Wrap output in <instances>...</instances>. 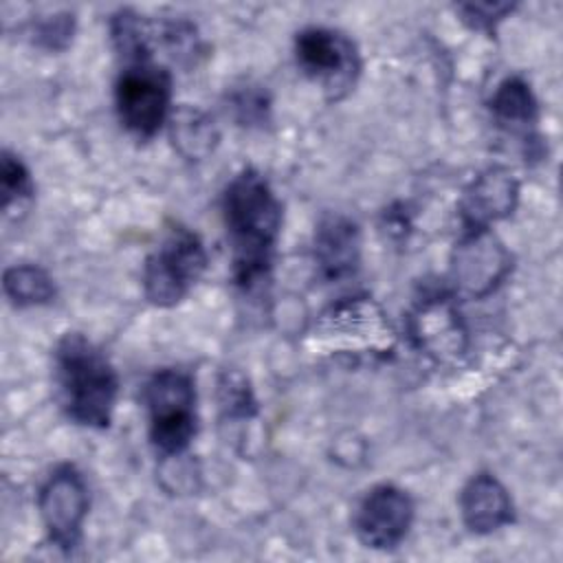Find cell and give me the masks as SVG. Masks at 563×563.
I'll use <instances>...</instances> for the list:
<instances>
[{"mask_svg": "<svg viewBox=\"0 0 563 563\" xmlns=\"http://www.w3.org/2000/svg\"><path fill=\"white\" fill-rule=\"evenodd\" d=\"M222 218L231 246L233 279L244 292L271 282L282 231V202L271 183L253 167L235 174L222 194Z\"/></svg>", "mask_w": 563, "mask_h": 563, "instance_id": "obj_1", "label": "cell"}, {"mask_svg": "<svg viewBox=\"0 0 563 563\" xmlns=\"http://www.w3.org/2000/svg\"><path fill=\"white\" fill-rule=\"evenodd\" d=\"M53 367L64 413L75 424L106 429L119 394V378L108 356L84 334L68 332L55 347Z\"/></svg>", "mask_w": 563, "mask_h": 563, "instance_id": "obj_2", "label": "cell"}, {"mask_svg": "<svg viewBox=\"0 0 563 563\" xmlns=\"http://www.w3.org/2000/svg\"><path fill=\"white\" fill-rule=\"evenodd\" d=\"M150 440L163 457H180L196 435V387L183 369H158L143 389Z\"/></svg>", "mask_w": 563, "mask_h": 563, "instance_id": "obj_3", "label": "cell"}, {"mask_svg": "<svg viewBox=\"0 0 563 563\" xmlns=\"http://www.w3.org/2000/svg\"><path fill=\"white\" fill-rule=\"evenodd\" d=\"M207 268V251L196 231L174 224L143 266V290L150 303L169 308L183 301Z\"/></svg>", "mask_w": 563, "mask_h": 563, "instance_id": "obj_4", "label": "cell"}, {"mask_svg": "<svg viewBox=\"0 0 563 563\" xmlns=\"http://www.w3.org/2000/svg\"><path fill=\"white\" fill-rule=\"evenodd\" d=\"M121 125L136 139H152L169 119L172 75L158 62L128 64L114 84Z\"/></svg>", "mask_w": 563, "mask_h": 563, "instance_id": "obj_5", "label": "cell"}, {"mask_svg": "<svg viewBox=\"0 0 563 563\" xmlns=\"http://www.w3.org/2000/svg\"><path fill=\"white\" fill-rule=\"evenodd\" d=\"M295 59L299 70L319 84L330 101L343 99L361 73L356 44L328 26L301 29L295 37Z\"/></svg>", "mask_w": 563, "mask_h": 563, "instance_id": "obj_6", "label": "cell"}, {"mask_svg": "<svg viewBox=\"0 0 563 563\" xmlns=\"http://www.w3.org/2000/svg\"><path fill=\"white\" fill-rule=\"evenodd\" d=\"M88 504L86 479L75 466L62 464L46 477L37 493V510L53 545L66 552L79 545Z\"/></svg>", "mask_w": 563, "mask_h": 563, "instance_id": "obj_7", "label": "cell"}, {"mask_svg": "<svg viewBox=\"0 0 563 563\" xmlns=\"http://www.w3.org/2000/svg\"><path fill=\"white\" fill-rule=\"evenodd\" d=\"M413 523V499L394 484H378L365 493L354 512V532L372 550H391Z\"/></svg>", "mask_w": 563, "mask_h": 563, "instance_id": "obj_8", "label": "cell"}, {"mask_svg": "<svg viewBox=\"0 0 563 563\" xmlns=\"http://www.w3.org/2000/svg\"><path fill=\"white\" fill-rule=\"evenodd\" d=\"M510 271V255L490 229L464 231L453 253L455 286L471 295H488Z\"/></svg>", "mask_w": 563, "mask_h": 563, "instance_id": "obj_9", "label": "cell"}, {"mask_svg": "<svg viewBox=\"0 0 563 563\" xmlns=\"http://www.w3.org/2000/svg\"><path fill=\"white\" fill-rule=\"evenodd\" d=\"M519 198V185L508 169L490 167L479 174L460 202V218L464 231L490 229L493 222L512 213Z\"/></svg>", "mask_w": 563, "mask_h": 563, "instance_id": "obj_10", "label": "cell"}, {"mask_svg": "<svg viewBox=\"0 0 563 563\" xmlns=\"http://www.w3.org/2000/svg\"><path fill=\"white\" fill-rule=\"evenodd\" d=\"M460 512L471 532L490 534L512 521V501L497 477L477 473L460 493Z\"/></svg>", "mask_w": 563, "mask_h": 563, "instance_id": "obj_11", "label": "cell"}, {"mask_svg": "<svg viewBox=\"0 0 563 563\" xmlns=\"http://www.w3.org/2000/svg\"><path fill=\"white\" fill-rule=\"evenodd\" d=\"M361 240L358 229L343 216H328L314 233V260L330 279L350 275L358 266Z\"/></svg>", "mask_w": 563, "mask_h": 563, "instance_id": "obj_12", "label": "cell"}, {"mask_svg": "<svg viewBox=\"0 0 563 563\" xmlns=\"http://www.w3.org/2000/svg\"><path fill=\"white\" fill-rule=\"evenodd\" d=\"M493 117L499 125L519 130L537 121V101L530 86L521 77L504 79L490 99Z\"/></svg>", "mask_w": 563, "mask_h": 563, "instance_id": "obj_13", "label": "cell"}, {"mask_svg": "<svg viewBox=\"0 0 563 563\" xmlns=\"http://www.w3.org/2000/svg\"><path fill=\"white\" fill-rule=\"evenodd\" d=\"M2 286L11 303L20 308L44 306L55 297L53 277L35 264H20V266L7 268Z\"/></svg>", "mask_w": 563, "mask_h": 563, "instance_id": "obj_14", "label": "cell"}, {"mask_svg": "<svg viewBox=\"0 0 563 563\" xmlns=\"http://www.w3.org/2000/svg\"><path fill=\"white\" fill-rule=\"evenodd\" d=\"M172 139L183 156L205 158L213 150L218 132L200 110L180 108L172 114Z\"/></svg>", "mask_w": 563, "mask_h": 563, "instance_id": "obj_15", "label": "cell"}, {"mask_svg": "<svg viewBox=\"0 0 563 563\" xmlns=\"http://www.w3.org/2000/svg\"><path fill=\"white\" fill-rule=\"evenodd\" d=\"M0 180H2V211L4 216L11 213L13 205H24L33 198V178L26 165L13 156L9 150L2 152V167H0Z\"/></svg>", "mask_w": 563, "mask_h": 563, "instance_id": "obj_16", "label": "cell"}, {"mask_svg": "<svg viewBox=\"0 0 563 563\" xmlns=\"http://www.w3.org/2000/svg\"><path fill=\"white\" fill-rule=\"evenodd\" d=\"M73 29H75L73 15L57 13V15L40 20L33 26V42H37L40 46H44L48 51H62L68 46V42L73 37Z\"/></svg>", "mask_w": 563, "mask_h": 563, "instance_id": "obj_17", "label": "cell"}, {"mask_svg": "<svg viewBox=\"0 0 563 563\" xmlns=\"http://www.w3.org/2000/svg\"><path fill=\"white\" fill-rule=\"evenodd\" d=\"M457 11L462 13V20L479 31H493L497 22L506 18V13L512 11V4H493V2H475V4H460Z\"/></svg>", "mask_w": 563, "mask_h": 563, "instance_id": "obj_18", "label": "cell"}]
</instances>
